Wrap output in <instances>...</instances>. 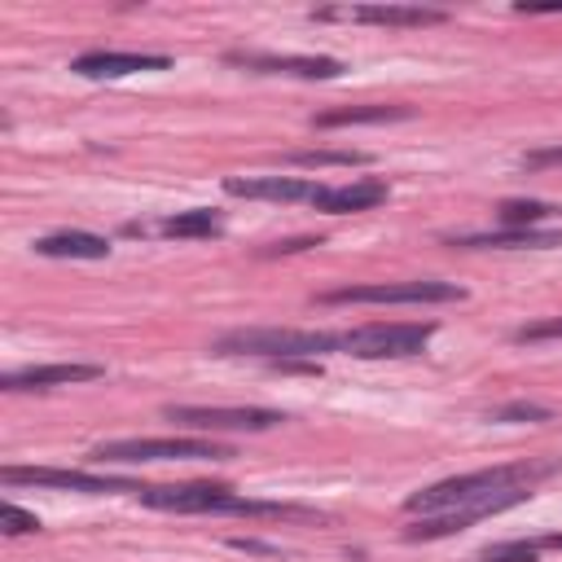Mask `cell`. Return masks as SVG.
Wrapping results in <instances>:
<instances>
[{
	"label": "cell",
	"mask_w": 562,
	"mask_h": 562,
	"mask_svg": "<svg viewBox=\"0 0 562 562\" xmlns=\"http://www.w3.org/2000/svg\"><path fill=\"white\" fill-rule=\"evenodd\" d=\"M562 461L558 457H531V461H509V465H492V470H474V474H457V479H439L422 492H413L404 501L408 514H443L457 509L470 522L501 514L509 505H522L531 496V487L549 474H558Z\"/></svg>",
	"instance_id": "6da1fadb"
},
{
	"label": "cell",
	"mask_w": 562,
	"mask_h": 562,
	"mask_svg": "<svg viewBox=\"0 0 562 562\" xmlns=\"http://www.w3.org/2000/svg\"><path fill=\"white\" fill-rule=\"evenodd\" d=\"M140 505L171 509V514H246V518H307L299 505L281 501H255L224 483H180V487H140Z\"/></svg>",
	"instance_id": "7a4b0ae2"
},
{
	"label": "cell",
	"mask_w": 562,
	"mask_h": 562,
	"mask_svg": "<svg viewBox=\"0 0 562 562\" xmlns=\"http://www.w3.org/2000/svg\"><path fill=\"white\" fill-rule=\"evenodd\" d=\"M215 356H259L272 364L290 360H316L325 351H342V334H321V329H233L215 338Z\"/></svg>",
	"instance_id": "3957f363"
},
{
	"label": "cell",
	"mask_w": 562,
	"mask_h": 562,
	"mask_svg": "<svg viewBox=\"0 0 562 562\" xmlns=\"http://www.w3.org/2000/svg\"><path fill=\"white\" fill-rule=\"evenodd\" d=\"M224 457H233L224 443L167 435V439H110V443H97L88 461L127 465V461H224Z\"/></svg>",
	"instance_id": "277c9868"
},
{
	"label": "cell",
	"mask_w": 562,
	"mask_h": 562,
	"mask_svg": "<svg viewBox=\"0 0 562 562\" xmlns=\"http://www.w3.org/2000/svg\"><path fill=\"white\" fill-rule=\"evenodd\" d=\"M430 321H369L342 334V351L360 360H386V356H417L430 342Z\"/></svg>",
	"instance_id": "5b68a950"
},
{
	"label": "cell",
	"mask_w": 562,
	"mask_h": 562,
	"mask_svg": "<svg viewBox=\"0 0 562 562\" xmlns=\"http://www.w3.org/2000/svg\"><path fill=\"white\" fill-rule=\"evenodd\" d=\"M465 290L457 281H373L342 285L321 294V303H461Z\"/></svg>",
	"instance_id": "8992f818"
},
{
	"label": "cell",
	"mask_w": 562,
	"mask_h": 562,
	"mask_svg": "<svg viewBox=\"0 0 562 562\" xmlns=\"http://www.w3.org/2000/svg\"><path fill=\"white\" fill-rule=\"evenodd\" d=\"M0 479L13 483H31V487H61V492H83V496H101V492H140V483L132 479H110V474H92V470H57V465H4Z\"/></svg>",
	"instance_id": "52a82bcc"
},
{
	"label": "cell",
	"mask_w": 562,
	"mask_h": 562,
	"mask_svg": "<svg viewBox=\"0 0 562 562\" xmlns=\"http://www.w3.org/2000/svg\"><path fill=\"white\" fill-rule=\"evenodd\" d=\"M167 422L184 430H272L285 422L277 408H202V404H167Z\"/></svg>",
	"instance_id": "ba28073f"
},
{
	"label": "cell",
	"mask_w": 562,
	"mask_h": 562,
	"mask_svg": "<svg viewBox=\"0 0 562 562\" xmlns=\"http://www.w3.org/2000/svg\"><path fill=\"white\" fill-rule=\"evenodd\" d=\"M228 66L250 75H290V79H338L342 61L334 57H277V53H224Z\"/></svg>",
	"instance_id": "9c48e42d"
},
{
	"label": "cell",
	"mask_w": 562,
	"mask_h": 562,
	"mask_svg": "<svg viewBox=\"0 0 562 562\" xmlns=\"http://www.w3.org/2000/svg\"><path fill=\"white\" fill-rule=\"evenodd\" d=\"M167 66H171V57H162V53H114V48H92L70 61V70L83 79H123L136 70H167Z\"/></svg>",
	"instance_id": "30bf717a"
},
{
	"label": "cell",
	"mask_w": 562,
	"mask_h": 562,
	"mask_svg": "<svg viewBox=\"0 0 562 562\" xmlns=\"http://www.w3.org/2000/svg\"><path fill=\"white\" fill-rule=\"evenodd\" d=\"M224 189L233 198H263V202H316V193L325 184L316 180H303V176H233L224 180Z\"/></svg>",
	"instance_id": "8fae6325"
},
{
	"label": "cell",
	"mask_w": 562,
	"mask_h": 562,
	"mask_svg": "<svg viewBox=\"0 0 562 562\" xmlns=\"http://www.w3.org/2000/svg\"><path fill=\"white\" fill-rule=\"evenodd\" d=\"M386 180L382 176H364V180H351V184H325L316 193V211H329V215H351V211H373L378 202H386Z\"/></svg>",
	"instance_id": "7c38bea8"
},
{
	"label": "cell",
	"mask_w": 562,
	"mask_h": 562,
	"mask_svg": "<svg viewBox=\"0 0 562 562\" xmlns=\"http://www.w3.org/2000/svg\"><path fill=\"white\" fill-rule=\"evenodd\" d=\"M101 364H31V369H13L0 378L4 391H48V386H70V382H92L101 378Z\"/></svg>",
	"instance_id": "4fadbf2b"
},
{
	"label": "cell",
	"mask_w": 562,
	"mask_h": 562,
	"mask_svg": "<svg viewBox=\"0 0 562 562\" xmlns=\"http://www.w3.org/2000/svg\"><path fill=\"white\" fill-rule=\"evenodd\" d=\"M448 246L461 250H544V246H562V233L549 228H501V233H465V237H448Z\"/></svg>",
	"instance_id": "5bb4252c"
},
{
	"label": "cell",
	"mask_w": 562,
	"mask_h": 562,
	"mask_svg": "<svg viewBox=\"0 0 562 562\" xmlns=\"http://www.w3.org/2000/svg\"><path fill=\"white\" fill-rule=\"evenodd\" d=\"M351 22H369V26H435L448 22L443 9H426V4H356L347 9Z\"/></svg>",
	"instance_id": "9a60e30c"
},
{
	"label": "cell",
	"mask_w": 562,
	"mask_h": 562,
	"mask_svg": "<svg viewBox=\"0 0 562 562\" xmlns=\"http://www.w3.org/2000/svg\"><path fill=\"white\" fill-rule=\"evenodd\" d=\"M35 250H40L44 259H105V255H110V241L97 237V233L66 228V233H48V237H40Z\"/></svg>",
	"instance_id": "2e32d148"
},
{
	"label": "cell",
	"mask_w": 562,
	"mask_h": 562,
	"mask_svg": "<svg viewBox=\"0 0 562 562\" xmlns=\"http://www.w3.org/2000/svg\"><path fill=\"white\" fill-rule=\"evenodd\" d=\"M395 119H413L408 105H338V110H321L312 114L316 127H351V123H395Z\"/></svg>",
	"instance_id": "e0dca14e"
},
{
	"label": "cell",
	"mask_w": 562,
	"mask_h": 562,
	"mask_svg": "<svg viewBox=\"0 0 562 562\" xmlns=\"http://www.w3.org/2000/svg\"><path fill=\"white\" fill-rule=\"evenodd\" d=\"M158 228H162L167 237H215V233L224 228V220H220V211H211V206H193V211L167 215Z\"/></svg>",
	"instance_id": "ac0fdd59"
},
{
	"label": "cell",
	"mask_w": 562,
	"mask_h": 562,
	"mask_svg": "<svg viewBox=\"0 0 562 562\" xmlns=\"http://www.w3.org/2000/svg\"><path fill=\"white\" fill-rule=\"evenodd\" d=\"M285 162H294V167H360V162H369V154H360V149H294V154H285Z\"/></svg>",
	"instance_id": "d6986e66"
},
{
	"label": "cell",
	"mask_w": 562,
	"mask_h": 562,
	"mask_svg": "<svg viewBox=\"0 0 562 562\" xmlns=\"http://www.w3.org/2000/svg\"><path fill=\"white\" fill-rule=\"evenodd\" d=\"M562 206H553V202H501V224L505 228H536L540 220H553Z\"/></svg>",
	"instance_id": "ffe728a7"
},
{
	"label": "cell",
	"mask_w": 562,
	"mask_h": 562,
	"mask_svg": "<svg viewBox=\"0 0 562 562\" xmlns=\"http://www.w3.org/2000/svg\"><path fill=\"white\" fill-rule=\"evenodd\" d=\"M536 540H509V544H496V549H483L474 562H536Z\"/></svg>",
	"instance_id": "44dd1931"
},
{
	"label": "cell",
	"mask_w": 562,
	"mask_h": 562,
	"mask_svg": "<svg viewBox=\"0 0 562 562\" xmlns=\"http://www.w3.org/2000/svg\"><path fill=\"white\" fill-rule=\"evenodd\" d=\"M492 422H553V408H544V404H505V408H496L492 413Z\"/></svg>",
	"instance_id": "7402d4cb"
},
{
	"label": "cell",
	"mask_w": 562,
	"mask_h": 562,
	"mask_svg": "<svg viewBox=\"0 0 562 562\" xmlns=\"http://www.w3.org/2000/svg\"><path fill=\"white\" fill-rule=\"evenodd\" d=\"M0 522H4V536L40 531V518H35V514H26V509H18L13 501H4V505H0Z\"/></svg>",
	"instance_id": "603a6c76"
},
{
	"label": "cell",
	"mask_w": 562,
	"mask_h": 562,
	"mask_svg": "<svg viewBox=\"0 0 562 562\" xmlns=\"http://www.w3.org/2000/svg\"><path fill=\"white\" fill-rule=\"evenodd\" d=\"M514 338H518V342H544V338H562V316H549V321L522 325Z\"/></svg>",
	"instance_id": "cb8c5ba5"
},
{
	"label": "cell",
	"mask_w": 562,
	"mask_h": 562,
	"mask_svg": "<svg viewBox=\"0 0 562 562\" xmlns=\"http://www.w3.org/2000/svg\"><path fill=\"white\" fill-rule=\"evenodd\" d=\"M312 246H321V237H290V241H277V246H268V250H259L263 259L268 255H299V250H312Z\"/></svg>",
	"instance_id": "d4e9b609"
},
{
	"label": "cell",
	"mask_w": 562,
	"mask_h": 562,
	"mask_svg": "<svg viewBox=\"0 0 562 562\" xmlns=\"http://www.w3.org/2000/svg\"><path fill=\"white\" fill-rule=\"evenodd\" d=\"M522 162H527V167H562V145H544V149H531Z\"/></svg>",
	"instance_id": "484cf974"
},
{
	"label": "cell",
	"mask_w": 562,
	"mask_h": 562,
	"mask_svg": "<svg viewBox=\"0 0 562 562\" xmlns=\"http://www.w3.org/2000/svg\"><path fill=\"white\" fill-rule=\"evenodd\" d=\"M518 13H562V4H518Z\"/></svg>",
	"instance_id": "4316f807"
},
{
	"label": "cell",
	"mask_w": 562,
	"mask_h": 562,
	"mask_svg": "<svg viewBox=\"0 0 562 562\" xmlns=\"http://www.w3.org/2000/svg\"><path fill=\"white\" fill-rule=\"evenodd\" d=\"M536 549H562V531H549V536H540V540H536Z\"/></svg>",
	"instance_id": "83f0119b"
}]
</instances>
